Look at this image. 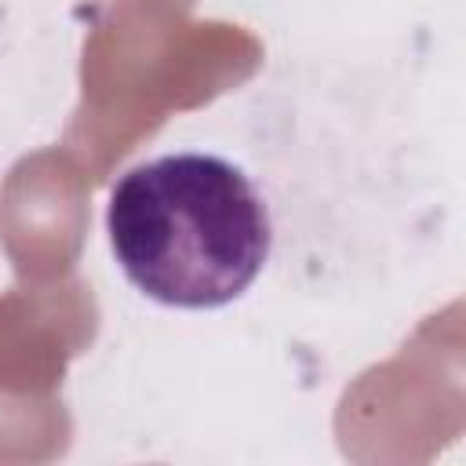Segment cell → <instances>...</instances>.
<instances>
[{
    "label": "cell",
    "instance_id": "cell-1",
    "mask_svg": "<svg viewBox=\"0 0 466 466\" xmlns=\"http://www.w3.org/2000/svg\"><path fill=\"white\" fill-rule=\"evenodd\" d=\"M106 229L124 277L178 309H215L244 295L273 244L262 193L215 153H167L124 171Z\"/></svg>",
    "mask_w": 466,
    "mask_h": 466
}]
</instances>
